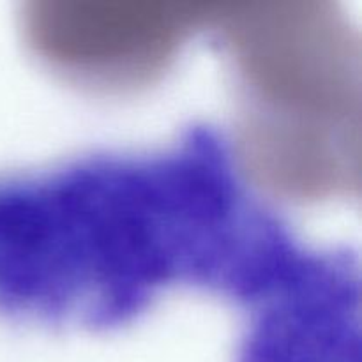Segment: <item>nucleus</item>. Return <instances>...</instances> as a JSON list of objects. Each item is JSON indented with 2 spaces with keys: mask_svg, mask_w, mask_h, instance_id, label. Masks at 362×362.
<instances>
[{
  "mask_svg": "<svg viewBox=\"0 0 362 362\" xmlns=\"http://www.w3.org/2000/svg\"><path fill=\"white\" fill-rule=\"evenodd\" d=\"M255 198L209 124L147 152H95L0 175V317L112 331L173 290L223 297Z\"/></svg>",
  "mask_w": 362,
  "mask_h": 362,
  "instance_id": "obj_1",
  "label": "nucleus"
},
{
  "mask_svg": "<svg viewBox=\"0 0 362 362\" xmlns=\"http://www.w3.org/2000/svg\"><path fill=\"white\" fill-rule=\"evenodd\" d=\"M239 95L233 158L292 200L359 184V39L332 2L255 4L214 14Z\"/></svg>",
  "mask_w": 362,
  "mask_h": 362,
  "instance_id": "obj_2",
  "label": "nucleus"
},
{
  "mask_svg": "<svg viewBox=\"0 0 362 362\" xmlns=\"http://www.w3.org/2000/svg\"><path fill=\"white\" fill-rule=\"evenodd\" d=\"M209 16L197 4L35 2L25 13V34L35 55L69 83L127 92L163 76Z\"/></svg>",
  "mask_w": 362,
  "mask_h": 362,
  "instance_id": "obj_3",
  "label": "nucleus"
},
{
  "mask_svg": "<svg viewBox=\"0 0 362 362\" xmlns=\"http://www.w3.org/2000/svg\"><path fill=\"white\" fill-rule=\"evenodd\" d=\"M359 265L329 250L244 311L237 362H361Z\"/></svg>",
  "mask_w": 362,
  "mask_h": 362,
  "instance_id": "obj_4",
  "label": "nucleus"
}]
</instances>
